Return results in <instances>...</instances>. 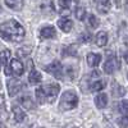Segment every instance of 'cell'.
<instances>
[{
	"label": "cell",
	"instance_id": "6da1fadb",
	"mask_svg": "<svg viewBox=\"0 0 128 128\" xmlns=\"http://www.w3.org/2000/svg\"><path fill=\"white\" fill-rule=\"evenodd\" d=\"M24 27L16 19H8L0 24V37L9 42H20L24 38Z\"/></svg>",
	"mask_w": 128,
	"mask_h": 128
},
{
	"label": "cell",
	"instance_id": "7a4b0ae2",
	"mask_svg": "<svg viewBox=\"0 0 128 128\" xmlns=\"http://www.w3.org/2000/svg\"><path fill=\"white\" fill-rule=\"evenodd\" d=\"M60 86L58 83H49L44 84L36 90V100L40 104H45V102H54L56 100V96L59 94Z\"/></svg>",
	"mask_w": 128,
	"mask_h": 128
},
{
	"label": "cell",
	"instance_id": "3957f363",
	"mask_svg": "<svg viewBox=\"0 0 128 128\" xmlns=\"http://www.w3.org/2000/svg\"><path fill=\"white\" fill-rule=\"evenodd\" d=\"M77 104H78V96L76 95V92L66 91L60 98L59 108L62 110H72L77 106Z\"/></svg>",
	"mask_w": 128,
	"mask_h": 128
},
{
	"label": "cell",
	"instance_id": "277c9868",
	"mask_svg": "<svg viewBox=\"0 0 128 128\" xmlns=\"http://www.w3.org/2000/svg\"><path fill=\"white\" fill-rule=\"evenodd\" d=\"M45 70L51 74V76H54L55 78H62L63 77V67H62V64L60 62H52L51 64H49V66L45 67Z\"/></svg>",
	"mask_w": 128,
	"mask_h": 128
},
{
	"label": "cell",
	"instance_id": "5b68a950",
	"mask_svg": "<svg viewBox=\"0 0 128 128\" xmlns=\"http://www.w3.org/2000/svg\"><path fill=\"white\" fill-rule=\"evenodd\" d=\"M8 92H9V96H13L14 95H17L19 91H20V88H22V83H20V81L19 80H17V78H12V80H9L8 81Z\"/></svg>",
	"mask_w": 128,
	"mask_h": 128
},
{
	"label": "cell",
	"instance_id": "8992f818",
	"mask_svg": "<svg viewBox=\"0 0 128 128\" xmlns=\"http://www.w3.org/2000/svg\"><path fill=\"white\" fill-rule=\"evenodd\" d=\"M118 67H119V63H118V60H116V58L115 56H110L108 60L104 63V72L106 74H113L114 70Z\"/></svg>",
	"mask_w": 128,
	"mask_h": 128
},
{
	"label": "cell",
	"instance_id": "52a82bcc",
	"mask_svg": "<svg viewBox=\"0 0 128 128\" xmlns=\"http://www.w3.org/2000/svg\"><path fill=\"white\" fill-rule=\"evenodd\" d=\"M24 70L23 63L18 59H12L10 60V72L14 73V76H20Z\"/></svg>",
	"mask_w": 128,
	"mask_h": 128
},
{
	"label": "cell",
	"instance_id": "ba28073f",
	"mask_svg": "<svg viewBox=\"0 0 128 128\" xmlns=\"http://www.w3.org/2000/svg\"><path fill=\"white\" fill-rule=\"evenodd\" d=\"M40 36L42 38H54L56 36V32H55V28L51 27V26H48V27H44L41 28L40 31Z\"/></svg>",
	"mask_w": 128,
	"mask_h": 128
},
{
	"label": "cell",
	"instance_id": "9c48e42d",
	"mask_svg": "<svg viewBox=\"0 0 128 128\" xmlns=\"http://www.w3.org/2000/svg\"><path fill=\"white\" fill-rule=\"evenodd\" d=\"M58 27L63 31V32H66V34H68V32H70L72 27H73V22L70 19H66V18H63V19H59L58 20Z\"/></svg>",
	"mask_w": 128,
	"mask_h": 128
},
{
	"label": "cell",
	"instance_id": "30bf717a",
	"mask_svg": "<svg viewBox=\"0 0 128 128\" xmlns=\"http://www.w3.org/2000/svg\"><path fill=\"white\" fill-rule=\"evenodd\" d=\"M95 105H96V108H99V109L105 108V106L108 105V96H106V94H99L96 96L95 98Z\"/></svg>",
	"mask_w": 128,
	"mask_h": 128
},
{
	"label": "cell",
	"instance_id": "8fae6325",
	"mask_svg": "<svg viewBox=\"0 0 128 128\" xmlns=\"http://www.w3.org/2000/svg\"><path fill=\"white\" fill-rule=\"evenodd\" d=\"M101 62V55L95 54V52H90L87 55V64L90 67H98Z\"/></svg>",
	"mask_w": 128,
	"mask_h": 128
},
{
	"label": "cell",
	"instance_id": "7c38bea8",
	"mask_svg": "<svg viewBox=\"0 0 128 128\" xmlns=\"http://www.w3.org/2000/svg\"><path fill=\"white\" fill-rule=\"evenodd\" d=\"M56 4H58V6H59L58 12H59L62 16H69V14H70L69 6H70L72 2H58Z\"/></svg>",
	"mask_w": 128,
	"mask_h": 128
},
{
	"label": "cell",
	"instance_id": "4fadbf2b",
	"mask_svg": "<svg viewBox=\"0 0 128 128\" xmlns=\"http://www.w3.org/2000/svg\"><path fill=\"white\" fill-rule=\"evenodd\" d=\"M13 114H14V119L18 122V123H22L24 122V119L27 118L26 113L19 108V106H13Z\"/></svg>",
	"mask_w": 128,
	"mask_h": 128
},
{
	"label": "cell",
	"instance_id": "5bb4252c",
	"mask_svg": "<svg viewBox=\"0 0 128 128\" xmlns=\"http://www.w3.org/2000/svg\"><path fill=\"white\" fill-rule=\"evenodd\" d=\"M108 44V34L105 31H100L98 35H96V45L102 48Z\"/></svg>",
	"mask_w": 128,
	"mask_h": 128
},
{
	"label": "cell",
	"instance_id": "9a60e30c",
	"mask_svg": "<svg viewBox=\"0 0 128 128\" xmlns=\"http://www.w3.org/2000/svg\"><path fill=\"white\" fill-rule=\"evenodd\" d=\"M41 80H42V76H41V73H40L38 70H36V69L34 68V69L31 70L30 76H28V81H30V83H31V84H36V83L41 82Z\"/></svg>",
	"mask_w": 128,
	"mask_h": 128
},
{
	"label": "cell",
	"instance_id": "2e32d148",
	"mask_svg": "<svg viewBox=\"0 0 128 128\" xmlns=\"http://www.w3.org/2000/svg\"><path fill=\"white\" fill-rule=\"evenodd\" d=\"M19 102L22 106H24V109H34L35 108V101L30 96H22L19 99Z\"/></svg>",
	"mask_w": 128,
	"mask_h": 128
},
{
	"label": "cell",
	"instance_id": "e0dca14e",
	"mask_svg": "<svg viewBox=\"0 0 128 128\" xmlns=\"http://www.w3.org/2000/svg\"><path fill=\"white\" fill-rule=\"evenodd\" d=\"M10 56V50L9 49H5L0 52V64L6 69V64H8V59Z\"/></svg>",
	"mask_w": 128,
	"mask_h": 128
},
{
	"label": "cell",
	"instance_id": "ac0fdd59",
	"mask_svg": "<svg viewBox=\"0 0 128 128\" xmlns=\"http://www.w3.org/2000/svg\"><path fill=\"white\" fill-rule=\"evenodd\" d=\"M113 95L115 96V98L124 96L126 95V88L123 86H120V84H118V83H114L113 84Z\"/></svg>",
	"mask_w": 128,
	"mask_h": 128
},
{
	"label": "cell",
	"instance_id": "d6986e66",
	"mask_svg": "<svg viewBox=\"0 0 128 128\" xmlns=\"http://www.w3.org/2000/svg\"><path fill=\"white\" fill-rule=\"evenodd\" d=\"M96 5H98V8H99V12L105 14V13L109 12L112 3L110 2H98V3H96Z\"/></svg>",
	"mask_w": 128,
	"mask_h": 128
},
{
	"label": "cell",
	"instance_id": "ffe728a7",
	"mask_svg": "<svg viewBox=\"0 0 128 128\" xmlns=\"http://www.w3.org/2000/svg\"><path fill=\"white\" fill-rule=\"evenodd\" d=\"M5 5L13 10H20L22 6L24 5V3L20 2V0H16V2H5Z\"/></svg>",
	"mask_w": 128,
	"mask_h": 128
},
{
	"label": "cell",
	"instance_id": "44dd1931",
	"mask_svg": "<svg viewBox=\"0 0 128 128\" xmlns=\"http://www.w3.org/2000/svg\"><path fill=\"white\" fill-rule=\"evenodd\" d=\"M105 86H106V82H105V81H102V80L95 81L91 86H90V90H91V91H101Z\"/></svg>",
	"mask_w": 128,
	"mask_h": 128
},
{
	"label": "cell",
	"instance_id": "7402d4cb",
	"mask_svg": "<svg viewBox=\"0 0 128 128\" xmlns=\"http://www.w3.org/2000/svg\"><path fill=\"white\" fill-rule=\"evenodd\" d=\"M74 14H76V18H77V19L84 20V18H86V8H83V6H81V5L77 6Z\"/></svg>",
	"mask_w": 128,
	"mask_h": 128
},
{
	"label": "cell",
	"instance_id": "603a6c76",
	"mask_svg": "<svg viewBox=\"0 0 128 128\" xmlns=\"http://www.w3.org/2000/svg\"><path fill=\"white\" fill-rule=\"evenodd\" d=\"M118 110L126 116H128V100H123L118 104Z\"/></svg>",
	"mask_w": 128,
	"mask_h": 128
},
{
	"label": "cell",
	"instance_id": "cb8c5ba5",
	"mask_svg": "<svg viewBox=\"0 0 128 128\" xmlns=\"http://www.w3.org/2000/svg\"><path fill=\"white\" fill-rule=\"evenodd\" d=\"M88 26L91 27V28H98L99 26H100V22H99V19L96 18L94 14H91V16H88Z\"/></svg>",
	"mask_w": 128,
	"mask_h": 128
},
{
	"label": "cell",
	"instance_id": "d4e9b609",
	"mask_svg": "<svg viewBox=\"0 0 128 128\" xmlns=\"http://www.w3.org/2000/svg\"><path fill=\"white\" fill-rule=\"evenodd\" d=\"M77 54V49H76V46H68L67 49H64V51H63V56H68V55H76Z\"/></svg>",
	"mask_w": 128,
	"mask_h": 128
},
{
	"label": "cell",
	"instance_id": "484cf974",
	"mask_svg": "<svg viewBox=\"0 0 128 128\" xmlns=\"http://www.w3.org/2000/svg\"><path fill=\"white\" fill-rule=\"evenodd\" d=\"M30 52H31V50L28 49V48H20V49H18L17 50V56L18 58H24V56H27L28 54H30Z\"/></svg>",
	"mask_w": 128,
	"mask_h": 128
},
{
	"label": "cell",
	"instance_id": "4316f807",
	"mask_svg": "<svg viewBox=\"0 0 128 128\" xmlns=\"http://www.w3.org/2000/svg\"><path fill=\"white\" fill-rule=\"evenodd\" d=\"M116 123H118V126L122 127V128H127L128 127V116H126V115L120 116V118L116 120Z\"/></svg>",
	"mask_w": 128,
	"mask_h": 128
},
{
	"label": "cell",
	"instance_id": "83f0119b",
	"mask_svg": "<svg viewBox=\"0 0 128 128\" xmlns=\"http://www.w3.org/2000/svg\"><path fill=\"white\" fill-rule=\"evenodd\" d=\"M90 40H91L90 32H83V34L80 36V41H81V42H88Z\"/></svg>",
	"mask_w": 128,
	"mask_h": 128
},
{
	"label": "cell",
	"instance_id": "f1b7e54d",
	"mask_svg": "<svg viewBox=\"0 0 128 128\" xmlns=\"http://www.w3.org/2000/svg\"><path fill=\"white\" fill-rule=\"evenodd\" d=\"M5 106V99H4V96L0 95V109H3Z\"/></svg>",
	"mask_w": 128,
	"mask_h": 128
},
{
	"label": "cell",
	"instance_id": "f546056e",
	"mask_svg": "<svg viewBox=\"0 0 128 128\" xmlns=\"http://www.w3.org/2000/svg\"><path fill=\"white\" fill-rule=\"evenodd\" d=\"M124 60H126V62L128 63V51H127L126 54H124Z\"/></svg>",
	"mask_w": 128,
	"mask_h": 128
},
{
	"label": "cell",
	"instance_id": "4dcf8cb0",
	"mask_svg": "<svg viewBox=\"0 0 128 128\" xmlns=\"http://www.w3.org/2000/svg\"><path fill=\"white\" fill-rule=\"evenodd\" d=\"M127 78H128V73H127Z\"/></svg>",
	"mask_w": 128,
	"mask_h": 128
}]
</instances>
